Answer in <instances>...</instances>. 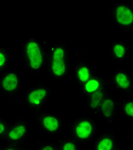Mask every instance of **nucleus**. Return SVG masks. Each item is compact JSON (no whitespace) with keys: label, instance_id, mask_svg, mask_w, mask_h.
Listing matches in <instances>:
<instances>
[{"label":"nucleus","instance_id":"18","mask_svg":"<svg viewBox=\"0 0 133 150\" xmlns=\"http://www.w3.org/2000/svg\"><path fill=\"white\" fill-rule=\"evenodd\" d=\"M55 150H81L79 144L70 137L59 139L55 142Z\"/></svg>","mask_w":133,"mask_h":150},{"label":"nucleus","instance_id":"11","mask_svg":"<svg viewBox=\"0 0 133 150\" xmlns=\"http://www.w3.org/2000/svg\"><path fill=\"white\" fill-rule=\"evenodd\" d=\"M118 104L115 98L109 92L103 99L100 107L99 116L108 123H113L116 119Z\"/></svg>","mask_w":133,"mask_h":150},{"label":"nucleus","instance_id":"16","mask_svg":"<svg viewBox=\"0 0 133 150\" xmlns=\"http://www.w3.org/2000/svg\"><path fill=\"white\" fill-rule=\"evenodd\" d=\"M74 74L78 86L84 84L95 74L92 68L84 59H78L74 66Z\"/></svg>","mask_w":133,"mask_h":150},{"label":"nucleus","instance_id":"8","mask_svg":"<svg viewBox=\"0 0 133 150\" xmlns=\"http://www.w3.org/2000/svg\"><path fill=\"white\" fill-rule=\"evenodd\" d=\"M116 89L122 92L132 93L133 78L130 71L126 69H120L114 72L108 80Z\"/></svg>","mask_w":133,"mask_h":150},{"label":"nucleus","instance_id":"23","mask_svg":"<svg viewBox=\"0 0 133 150\" xmlns=\"http://www.w3.org/2000/svg\"><path fill=\"white\" fill-rule=\"evenodd\" d=\"M114 150H122V149L120 148V147H119V146H118V147H117V148H116Z\"/></svg>","mask_w":133,"mask_h":150},{"label":"nucleus","instance_id":"21","mask_svg":"<svg viewBox=\"0 0 133 150\" xmlns=\"http://www.w3.org/2000/svg\"><path fill=\"white\" fill-rule=\"evenodd\" d=\"M0 150H29L27 147L23 144H12L6 143L0 147Z\"/></svg>","mask_w":133,"mask_h":150},{"label":"nucleus","instance_id":"13","mask_svg":"<svg viewBox=\"0 0 133 150\" xmlns=\"http://www.w3.org/2000/svg\"><path fill=\"white\" fill-rule=\"evenodd\" d=\"M46 60H69L70 51L64 44L45 42Z\"/></svg>","mask_w":133,"mask_h":150},{"label":"nucleus","instance_id":"4","mask_svg":"<svg viewBox=\"0 0 133 150\" xmlns=\"http://www.w3.org/2000/svg\"><path fill=\"white\" fill-rule=\"evenodd\" d=\"M110 14L114 24L124 31H132L133 28L132 6L125 0L114 2L110 9Z\"/></svg>","mask_w":133,"mask_h":150},{"label":"nucleus","instance_id":"3","mask_svg":"<svg viewBox=\"0 0 133 150\" xmlns=\"http://www.w3.org/2000/svg\"><path fill=\"white\" fill-rule=\"evenodd\" d=\"M53 90L50 86L47 84L38 83L30 87L23 96L24 103L27 108L36 112L41 111L46 104Z\"/></svg>","mask_w":133,"mask_h":150},{"label":"nucleus","instance_id":"12","mask_svg":"<svg viewBox=\"0 0 133 150\" xmlns=\"http://www.w3.org/2000/svg\"><path fill=\"white\" fill-rule=\"evenodd\" d=\"M108 81L107 78L100 75H94L88 81L80 85L79 88L82 94L87 97L89 95L101 91L102 89L108 88Z\"/></svg>","mask_w":133,"mask_h":150},{"label":"nucleus","instance_id":"2","mask_svg":"<svg viewBox=\"0 0 133 150\" xmlns=\"http://www.w3.org/2000/svg\"><path fill=\"white\" fill-rule=\"evenodd\" d=\"M97 125L93 117L82 116L75 118L68 125L69 137L78 144L87 143L96 137Z\"/></svg>","mask_w":133,"mask_h":150},{"label":"nucleus","instance_id":"22","mask_svg":"<svg viewBox=\"0 0 133 150\" xmlns=\"http://www.w3.org/2000/svg\"><path fill=\"white\" fill-rule=\"evenodd\" d=\"M34 150H55V142H40L35 147Z\"/></svg>","mask_w":133,"mask_h":150},{"label":"nucleus","instance_id":"19","mask_svg":"<svg viewBox=\"0 0 133 150\" xmlns=\"http://www.w3.org/2000/svg\"><path fill=\"white\" fill-rule=\"evenodd\" d=\"M10 52L4 47H0V75L6 71L10 62Z\"/></svg>","mask_w":133,"mask_h":150},{"label":"nucleus","instance_id":"6","mask_svg":"<svg viewBox=\"0 0 133 150\" xmlns=\"http://www.w3.org/2000/svg\"><path fill=\"white\" fill-rule=\"evenodd\" d=\"M22 90V78L15 70H6L0 75V92L10 98L18 96Z\"/></svg>","mask_w":133,"mask_h":150},{"label":"nucleus","instance_id":"9","mask_svg":"<svg viewBox=\"0 0 133 150\" xmlns=\"http://www.w3.org/2000/svg\"><path fill=\"white\" fill-rule=\"evenodd\" d=\"M44 68L53 79L61 81L67 76L71 63L69 60H46Z\"/></svg>","mask_w":133,"mask_h":150},{"label":"nucleus","instance_id":"15","mask_svg":"<svg viewBox=\"0 0 133 150\" xmlns=\"http://www.w3.org/2000/svg\"><path fill=\"white\" fill-rule=\"evenodd\" d=\"M131 45L123 40H113L109 44L111 58L116 62H123L129 58Z\"/></svg>","mask_w":133,"mask_h":150},{"label":"nucleus","instance_id":"10","mask_svg":"<svg viewBox=\"0 0 133 150\" xmlns=\"http://www.w3.org/2000/svg\"><path fill=\"white\" fill-rule=\"evenodd\" d=\"M117 147L115 133L111 129H107L95 139L92 150H114Z\"/></svg>","mask_w":133,"mask_h":150},{"label":"nucleus","instance_id":"17","mask_svg":"<svg viewBox=\"0 0 133 150\" xmlns=\"http://www.w3.org/2000/svg\"><path fill=\"white\" fill-rule=\"evenodd\" d=\"M118 108L121 111L124 117L132 119L133 118V95L132 93H129L125 98H124L120 101Z\"/></svg>","mask_w":133,"mask_h":150},{"label":"nucleus","instance_id":"5","mask_svg":"<svg viewBox=\"0 0 133 150\" xmlns=\"http://www.w3.org/2000/svg\"><path fill=\"white\" fill-rule=\"evenodd\" d=\"M37 125L50 136H57L63 128V120L53 112L38 111L34 114Z\"/></svg>","mask_w":133,"mask_h":150},{"label":"nucleus","instance_id":"1","mask_svg":"<svg viewBox=\"0 0 133 150\" xmlns=\"http://www.w3.org/2000/svg\"><path fill=\"white\" fill-rule=\"evenodd\" d=\"M21 52L28 73L38 74L44 69L46 62L45 42L36 38H28L22 43Z\"/></svg>","mask_w":133,"mask_h":150},{"label":"nucleus","instance_id":"14","mask_svg":"<svg viewBox=\"0 0 133 150\" xmlns=\"http://www.w3.org/2000/svg\"><path fill=\"white\" fill-rule=\"evenodd\" d=\"M108 93L109 90L108 88H105L87 96L85 102V108L86 112L90 113V115L98 117L102 102Z\"/></svg>","mask_w":133,"mask_h":150},{"label":"nucleus","instance_id":"20","mask_svg":"<svg viewBox=\"0 0 133 150\" xmlns=\"http://www.w3.org/2000/svg\"><path fill=\"white\" fill-rule=\"evenodd\" d=\"M10 124L9 123V121L0 116V140L4 139L10 128Z\"/></svg>","mask_w":133,"mask_h":150},{"label":"nucleus","instance_id":"7","mask_svg":"<svg viewBox=\"0 0 133 150\" xmlns=\"http://www.w3.org/2000/svg\"><path fill=\"white\" fill-rule=\"evenodd\" d=\"M29 129L26 118H19L10 125L4 137L7 143L23 144L28 137Z\"/></svg>","mask_w":133,"mask_h":150}]
</instances>
